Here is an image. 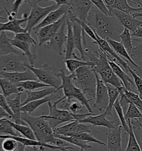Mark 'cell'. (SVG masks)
I'll return each mask as SVG.
<instances>
[{
  "label": "cell",
  "mask_w": 142,
  "mask_h": 151,
  "mask_svg": "<svg viewBox=\"0 0 142 151\" xmlns=\"http://www.w3.org/2000/svg\"><path fill=\"white\" fill-rule=\"evenodd\" d=\"M87 24L103 40L110 38L120 42V35L124 28L114 16H108L94 6L87 18Z\"/></svg>",
  "instance_id": "obj_1"
},
{
  "label": "cell",
  "mask_w": 142,
  "mask_h": 151,
  "mask_svg": "<svg viewBox=\"0 0 142 151\" xmlns=\"http://www.w3.org/2000/svg\"><path fill=\"white\" fill-rule=\"evenodd\" d=\"M85 55L89 58V62L92 63L94 71L99 76L105 84H110L120 88L124 87L122 81L116 76L112 69L106 53L102 49L96 50L86 48L84 49Z\"/></svg>",
  "instance_id": "obj_2"
},
{
  "label": "cell",
  "mask_w": 142,
  "mask_h": 151,
  "mask_svg": "<svg viewBox=\"0 0 142 151\" xmlns=\"http://www.w3.org/2000/svg\"><path fill=\"white\" fill-rule=\"evenodd\" d=\"M22 119L33 130L37 141L57 146H66L63 140L55 136L54 129L43 115L33 116L26 112H22Z\"/></svg>",
  "instance_id": "obj_3"
},
{
  "label": "cell",
  "mask_w": 142,
  "mask_h": 151,
  "mask_svg": "<svg viewBox=\"0 0 142 151\" xmlns=\"http://www.w3.org/2000/svg\"><path fill=\"white\" fill-rule=\"evenodd\" d=\"M74 74L73 84L75 87L80 90L86 97H92L95 99L97 79L93 67L85 66L80 68Z\"/></svg>",
  "instance_id": "obj_4"
},
{
  "label": "cell",
  "mask_w": 142,
  "mask_h": 151,
  "mask_svg": "<svg viewBox=\"0 0 142 151\" xmlns=\"http://www.w3.org/2000/svg\"><path fill=\"white\" fill-rule=\"evenodd\" d=\"M60 101V99L56 100L52 104L51 102L47 103L49 109V114L48 115H43L49 121V124L54 129L58 127L59 125L67 122H71L75 120L80 121L87 118L89 116L92 115L93 114L85 113L82 114H73L67 110H63L57 107L58 104Z\"/></svg>",
  "instance_id": "obj_5"
},
{
  "label": "cell",
  "mask_w": 142,
  "mask_h": 151,
  "mask_svg": "<svg viewBox=\"0 0 142 151\" xmlns=\"http://www.w3.org/2000/svg\"><path fill=\"white\" fill-rule=\"evenodd\" d=\"M40 1H25V3L30 5L31 9L30 14L28 16L26 27L27 32L31 33L39 23L38 22L43 18H45L51 12L58 9L56 4L51 5L47 7H42L38 5Z\"/></svg>",
  "instance_id": "obj_6"
},
{
  "label": "cell",
  "mask_w": 142,
  "mask_h": 151,
  "mask_svg": "<svg viewBox=\"0 0 142 151\" xmlns=\"http://www.w3.org/2000/svg\"><path fill=\"white\" fill-rule=\"evenodd\" d=\"M25 65L27 69H30L34 73L38 81L58 90L62 84L61 79L58 76L57 73L51 71L50 67L47 64H44L39 68H35L25 62Z\"/></svg>",
  "instance_id": "obj_7"
},
{
  "label": "cell",
  "mask_w": 142,
  "mask_h": 151,
  "mask_svg": "<svg viewBox=\"0 0 142 151\" xmlns=\"http://www.w3.org/2000/svg\"><path fill=\"white\" fill-rule=\"evenodd\" d=\"M23 55H18L10 54L7 55L0 56L1 71L12 72H23L26 71L27 68L21 57Z\"/></svg>",
  "instance_id": "obj_8"
},
{
  "label": "cell",
  "mask_w": 142,
  "mask_h": 151,
  "mask_svg": "<svg viewBox=\"0 0 142 151\" xmlns=\"http://www.w3.org/2000/svg\"><path fill=\"white\" fill-rule=\"evenodd\" d=\"M69 11L76 18L87 23L89 13L94 5L91 1L80 0L69 1Z\"/></svg>",
  "instance_id": "obj_9"
},
{
  "label": "cell",
  "mask_w": 142,
  "mask_h": 151,
  "mask_svg": "<svg viewBox=\"0 0 142 151\" xmlns=\"http://www.w3.org/2000/svg\"><path fill=\"white\" fill-rule=\"evenodd\" d=\"M96 73V72H95ZM97 79V88L93 108L99 111L106 110L109 104V96L106 85L102 81L97 73H96Z\"/></svg>",
  "instance_id": "obj_10"
},
{
  "label": "cell",
  "mask_w": 142,
  "mask_h": 151,
  "mask_svg": "<svg viewBox=\"0 0 142 151\" xmlns=\"http://www.w3.org/2000/svg\"><path fill=\"white\" fill-rule=\"evenodd\" d=\"M66 27H67V19L62 24V26L57 33L45 45L46 48L56 52L59 55H62L63 52H64L63 49V46L67 40V34L65 31Z\"/></svg>",
  "instance_id": "obj_11"
},
{
  "label": "cell",
  "mask_w": 142,
  "mask_h": 151,
  "mask_svg": "<svg viewBox=\"0 0 142 151\" xmlns=\"http://www.w3.org/2000/svg\"><path fill=\"white\" fill-rule=\"evenodd\" d=\"M106 116L104 112L98 115L89 116L83 120L79 121L80 123L93 125L94 126H102L109 129L118 127L121 125L119 119L108 120L106 119Z\"/></svg>",
  "instance_id": "obj_12"
},
{
  "label": "cell",
  "mask_w": 142,
  "mask_h": 151,
  "mask_svg": "<svg viewBox=\"0 0 142 151\" xmlns=\"http://www.w3.org/2000/svg\"><path fill=\"white\" fill-rule=\"evenodd\" d=\"M94 33L97 37L98 40L97 43L96 45H98L99 48L102 49L103 52L106 54V57L108 59H110L112 57L115 60V62H117L118 63V64L119 65H120L121 67L123 68L125 71L129 73V69L130 67L128 64V62L121 58L120 55L115 52L114 50L112 48V47L106 40L101 38L100 37L98 36L96 32H94Z\"/></svg>",
  "instance_id": "obj_13"
},
{
  "label": "cell",
  "mask_w": 142,
  "mask_h": 151,
  "mask_svg": "<svg viewBox=\"0 0 142 151\" xmlns=\"http://www.w3.org/2000/svg\"><path fill=\"white\" fill-rule=\"evenodd\" d=\"M5 138H11L16 139L17 142L21 143L25 146L31 147L33 150H36L38 147L43 146L46 148H49L53 150H59L61 151H70V150H73V148L71 147L63 146L59 147L52 145L50 144L45 143L43 142H40L37 140H32L28 138L23 137L21 136H6V135H0V138L4 139Z\"/></svg>",
  "instance_id": "obj_14"
},
{
  "label": "cell",
  "mask_w": 142,
  "mask_h": 151,
  "mask_svg": "<svg viewBox=\"0 0 142 151\" xmlns=\"http://www.w3.org/2000/svg\"><path fill=\"white\" fill-rule=\"evenodd\" d=\"M91 126L87 124L80 123L78 121H71L68 124L58 127L54 129V133L59 135H67L72 133L90 132Z\"/></svg>",
  "instance_id": "obj_15"
},
{
  "label": "cell",
  "mask_w": 142,
  "mask_h": 151,
  "mask_svg": "<svg viewBox=\"0 0 142 151\" xmlns=\"http://www.w3.org/2000/svg\"><path fill=\"white\" fill-rule=\"evenodd\" d=\"M122 126L109 129L106 133V151H123L122 147Z\"/></svg>",
  "instance_id": "obj_16"
},
{
  "label": "cell",
  "mask_w": 142,
  "mask_h": 151,
  "mask_svg": "<svg viewBox=\"0 0 142 151\" xmlns=\"http://www.w3.org/2000/svg\"><path fill=\"white\" fill-rule=\"evenodd\" d=\"M57 74L62 81V84L58 90H62L64 96L67 99L70 100L73 99V96L77 89L73 84L75 74H70L68 76H66L63 69H61L59 73H57Z\"/></svg>",
  "instance_id": "obj_17"
},
{
  "label": "cell",
  "mask_w": 142,
  "mask_h": 151,
  "mask_svg": "<svg viewBox=\"0 0 142 151\" xmlns=\"http://www.w3.org/2000/svg\"><path fill=\"white\" fill-rule=\"evenodd\" d=\"M112 14L118 19L124 28L128 29L132 33L136 31L138 27L142 26V21L134 18L132 14H124L115 9H113Z\"/></svg>",
  "instance_id": "obj_18"
},
{
  "label": "cell",
  "mask_w": 142,
  "mask_h": 151,
  "mask_svg": "<svg viewBox=\"0 0 142 151\" xmlns=\"http://www.w3.org/2000/svg\"><path fill=\"white\" fill-rule=\"evenodd\" d=\"M71 22L72 23V25L73 27V36H74V40H75V49H77L80 52V60L84 61L85 60V51L83 48V44L85 46L86 48H87L85 38L84 37L85 32L78 23L73 21H71Z\"/></svg>",
  "instance_id": "obj_19"
},
{
  "label": "cell",
  "mask_w": 142,
  "mask_h": 151,
  "mask_svg": "<svg viewBox=\"0 0 142 151\" xmlns=\"http://www.w3.org/2000/svg\"><path fill=\"white\" fill-rule=\"evenodd\" d=\"M0 74L4 78L9 80L13 84H17L20 82L28 80H38L34 73L30 69H28L23 72H7L1 71Z\"/></svg>",
  "instance_id": "obj_20"
},
{
  "label": "cell",
  "mask_w": 142,
  "mask_h": 151,
  "mask_svg": "<svg viewBox=\"0 0 142 151\" xmlns=\"http://www.w3.org/2000/svg\"><path fill=\"white\" fill-rule=\"evenodd\" d=\"M68 5H63L59 7L57 9L51 12L33 30L34 31L57 22L64 15L68 14Z\"/></svg>",
  "instance_id": "obj_21"
},
{
  "label": "cell",
  "mask_w": 142,
  "mask_h": 151,
  "mask_svg": "<svg viewBox=\"0 0 142 151\" xmlns=\"http://www.w3.org/2000/svg\"><path fill=\"white\" fill-rule=\"evenodd\" d=\"M132 42L133 49L129 54L138 65L137 68L133 70L142 78V39L133 38Z\"/></svg>",
  "instance_id": "obj_22"
},
{
  "label": "cell",
  "mask_w": 142,
  "mask_h": 151,
  "mask_svg": "<svg viewBox=\"0 0 142 151\" xmlns=\"http://www.w3.org/2000/svg\"><path fill=\"white\" fill-rule=\"evenodd\" d=\"M62 98L63 97L62 96V93L59 91H58L57 93L51 94L43 99L29 102L26 105L22 107L21 111L22 112H26L29 114H31L33 112H35L36 110H37L39 107L42 106L45 103L51 102L52 101L56 100H58Z\"/></svg>",
  "instance_id": "obj_23"
},
{
  "label": "cell",
  "mask_w": 142,
  "mask_h": 151,
  "mask_svg": "<svg viewBox=\"0 0 142 151\" xmlns=\"http://www.w3.org/2000/svg\"><path fill=\"white\" fill-rule=\"evenodd\" d=\"M28 16L26 14L23 15L21 19H15L12 21H8L6 23H0L1 31H9L13 32L16 34L26 32L25 28L22 27V24L27 22Z\"/></svg>",
  "instance_id": "obj_24"
},
{
  "label": "cell",
  "mask_w": 142,
  "mask_h": 151,
  "mask_svg": "<svg viewBox=\"0 0 142 151\" xmlns=\"http://www.w3.org/2000/svg\"><path fill=\"white\" fill-rule=\"evenodd\" d=\"M108 63L112 69L115 73V75L118 77L122 81L124 88L129 91H133L132 87L135 86L134 80L123 70L117 63L113 60H109Z\"/></svg>",
  "instance_id": "obj_25"
},
{
  "label": "cell",
  "mask_w": 142,
  "mask_h": 151,
  "mask_svg": "<svg viewBox=\"0 0 142 151\" xmlns=\"http://www.w3.org/2000/svg\"><path fill=\"white\" fill-rule=\"evenodd\" d=\"M22 95V93L17 94L16 97L13 99H7V101L14 115L13 122L17 124L28 125L22 119V112L21 111V108L22 107V103L21 102Z\"/></svg>",
  "instance_id": "obj_26"
},
{
  "label": "cell",
  "mask_w": 142,
  "mask_h": 151,
  "mask_svg": "<svg viewBox=\"0 0 142 151\" xmlns=\"http://www.w3.org/2000/svg\"><path fill=\"white\" fill-rule=\"evenodd\" d=\"M11 38H9L6 32L1 31L0 33V56L14 54L18 55H24L18 50L14 48L11 43Z\"/></svg>",
  "instance_id": "obj_27"
},
{
  "label": "cell",
  "mask_w": 142,
  "mask_h": 151,
  "mask_svg": "<svg viewBox=\"0 0 142 151\" xmlns=\"http://www.w3.org/2000/svg\"><path fill=\"white\" fill-rule=\"evenodd\" d=\"M58 91H59L58 90L52 87L45 88L44 89L38 91H26L27 98L26 100L22 103V106L26 105L29 102L43 99L51 94L56 93Z\"/></svg>",
  "instance_id": "obj_28"
},
{
  "label": "cell",
  "mask_w": 142,
  "mask_h": 151,
  "mask_svg": "<svg viewBox=\"0 0 142 151\" xmlns=\"http://www.w3.org/2000/svg\"><path fill=\"white\" fill-rule=\"evenodd\" d=\"M75 49V40L73 36V27L71 21L67 18V40L66 48L64 50L65 55L64 60L71 59L73 57V50Z\"/></svg>",
  "instance_id": "obj_29"
},
{
  "label": "cell",
  "mask_w": 142,
  "mask_h": 151,
  "mask_svg": "<svg viewBox=\"0 0 142 151\" xmlns=\"http://www.w3.org/2000/svg\"><path fill=\"white\" fill-rule=\"evenodd\" d=\"M106 85V88L108 89V92L109 104L106 111L104 112L106 116H112V110L114 106V105L116 102V101L117 100V99L120 98V93L123 91V90L124 89V87L118 88L113 86L112 85Z\"/></svg>",
  "instance_id": "obj_30"
},
{
  "label": "cell",
  "mask_w": 142,
  "mask_h": 151,
  "mask_svg": "<svg viewBox=\"0 0 142 151\" xmlns=\"http://www.w3.org/2000/svg\"><path fill=\"white\" fill-rule=\"evenodd\" d=\"M11 43L13 47H15L18 49H21L24 52V55L26 56L31 66L34 67L36 61L37 60V55L31 52V46L32 45L28 43L22 42L21 40H17L12 38L11 40Z\"/></svg>",
  "instance_id": "obj_31"
},
{
  "label": "cell",
  "mask_w": 142,
  "mask_h": 151,
  "mask_svg": "<svg viewBox=\"0 0 142 151\" xmlns=\"http://www.w3.org/2000/svg\"><path fill=\"white\" fill-rule=\"evenodd\" d=\"M0 85L2 90L3 95L6 98L9 97L12 94L23 93L24 89L21 87H18L16 84H13L5 78L0 79Z\"/></svg>",
  "instance_id": "obj_32"
},
{
  "label": "cell",
  "mask_w": 142,
  "mask_h": 151,
  "mask_svg": "<svg viewBox=\"0 0 142 151\" xmlns=\"http://www.w3.org/2000/svg\"><path fill=\"white\" fill-rule=\"evenodd\" d=\"M106 40L108 42V43L110 45L112 48L114 50L115 52L120 56H122L123 58L126 59L134 67L137 68L138 65L137 64L133 61V59L130 57L128 51L124 47V45H123V43L121 42L113 40L110 38H106Z\"/></svg>",
  "instance_id": "obj_33"
},
{
  "label": "cell",
  "mask_w": 142,
  "mask_h": 151,
  "mask_svg": "<svg viewBox=\"0 0 142 151\" xmlns=\"http://www.w3.org/2000/svg\"><path fill=\"white\" fill-rule=\"evenodd\" d=\"M56 137L61 139L63 141H66L69 143L75 145L80 148V151H84L92 148V146L88 145V142L82 140L74 136H67L55 134Z\"/></svg>",
  "instance_id": "obj_34"
},
{
  "label": "cell",
  "mask_w": 142,
  "mask_h": 151,
  "mask_svg": "<svg viewBox=\"0 0 142 151\" xmlns=\"http://www.w3.org/2000/svg\"><path fill=\"white\" fill-rule=\"evenodd\" d=\"M64 64L67 69L71 74H74L75 71L80 69V68L85 66H93V63L89 61L86 62L72 58L64 60Z\"/></svg>",
  "instance_id": "obj_35"
},
{
  "label": "cell",
  "mask_w": 142,
  "mask_h": 151,
  "mask_svg": "<svg viewBox=\"0 0 142 151\" xmlns=\"http://www.w3.org/2000/svg\"><path fill=\"white\" fill-rule=\"evenodd\" d=\"M67 17L68 18H69L71 21H75L80 24V27H82V28L84 31V32L93 40V43L96 44V45L97 43L98 40L97 37L96 36L93 29L89 26L87 23L84 22L83 21L79 19L78 18H76L72 14H71V12L69 11V10H68V12L67 14Z\"/></svg>",
  "instance_id": "obj_36"
},
{
  "label": "cell",
  "mask_w": 142,
  "mask_h": 151,
  "mask_svg": "<svg viewBox=\"0 0 142 151\" xmlns=\"http://www.w3.org/2000/svg\"><path fill=\"white\" fill-rule=\"evenodd\" d=\"M113 9H117L124 14H130V12H140L142 10L141 8H134L131 7L128 4V1L126 0H115V2L112 6Z\"/></svg>",
  "instance_id": "obj_37"
},
{
  "label": "cell",
  "mask_w": 142,
  "mask_h": 151,
  "mask_svg": "<svg viewBox=\"0 0 142 151\" xmlns=\"http://www.w3.org/2000/svg\"><path fill=\"white\" fill-rule=\"evenodd\" d=\"M127 121L129 127V132L128 133L129 134L128 145L125 151H142L135 137L133 126L131 123V120Z\"/></svg>",
  "instance_id": "obj_38"
},
{
  "label": "cell",
  "mask_w": 142,
  "mask_h": 151,
  "mask_svg": "<svg viewBox=\"0 0 142 151\" xmlns=\"http://www.w3.org/2000/svg\"><path fill=\"white\" fill-rule=\"evenodd\" d=\"M10 124L14 129L23 136V137L28 138L32 140H37L33 130L28 125L17 124L11 120H9Z\"/></svg>",
  "instance_id": "obj_39"
},
{
  "label": "cell",
  "mask_w": 142,
  "mask_h": 151,
  "mask_svg": "<svg viewBox=\"0 0 142 151\" xmlns=\"http://www.w3.org/2000/svg\"><path fill=\"white\" fill-rule=\"evenodd\" d=\"M17 132L10 124L9 120L7 119H0V135L21 136V134L17 133Z\"/></svg>",
  "instance_id": "obj_40"
},
{
  "label": "cell",
  "mask_w": 142,
  "mask_h": 151,
  "mask_svg": "<svg viewBox=\"0 0 142 151\" xmlns=\"http://www.w3.org/2000/svg\"><path fill=\"white\" fill-rule=\"evenodd\" d=\"M18 87H21L26 91H35L36 89L42 88L50 87L48 85L42 83L38 80H28L16 84Z\"/></svg>",
  "instance_id": "obj_41"
},
{
  "label": "cell",
  "mask_w": 142,
  "mask_h": 151,
  "mask_svg": "<svg viewBox=\"0 0 142 151\" xmlns=\"http://www.w3.org/2000/svg\"><path fill=\"white\" fill-rule=\"evenodd\" d=\"M114 109L118 117V119L120 120L121 126H122L123 129L127 133L129 132V127L128 124L127 122V120L125 118V115L124 114V111L122 107L120 105V98L117 99V100L115 102L114 105Z\"/></svg>",
  "instance_id": "obj_42"
},
{
  "label": "cell",
  "mask_w": 142,
  "mask_h": 151,
  "mask_svg": "<svg viewBox=\"0 0 142 151\" xmlns=\"http://www.w3.org/2000/svg\"><path fill=\"white\" fill-rule=\"evenodd\" d=\"M121 93L124 95L129 103L133 104L142 112V100L139 95L135 93L133 91H129L125 88Z\"/></svg>",
  "instance_id": "obj_43"
},
{
  "label": "cell",
  "mask_w": 142,
  "mask_h": 151,
  "mask_svg": "<svg viewBox=\"0 0 142 151\" xmlns=\"http://www.w3.org/2000/svg\"><path fill=\"white\" fill-rule=\"evenodd\" d=\"M64 136V135H63ZM67 136H74L82 140L85 141L86 142H92L98 144L101 146H106V143L102 142L101 141L97 139L96 138L94 137L93 135L90 133V132H83V133H72V134H69L67 135H65Z\"/></svg>",
  "instance_id": "obj_44"
},
{
  "label": "cell",
  "mask_w": 142,
  "mask_h": 151,
  "mask_svg": "<svg viewBox=\"0 0 142 151\" xmlns=\"http://www.w3.org/2000/svg\"><path fill=\"white\" fill-rule=\"evenodd\" d=\"M120 38L128 52H130L133 48L132 34L130 31L127 28H124L123 31L120 35Z\"/></svg>",
  "instance_id": "obj_45"
},
{
  "label": "cell",
  "mask_w": 142,
  "mask_h": 151,
  "mask_svg": "<svg viewBox=\"0 0 142 151\" xmlns=\"http://www.w3.org/2000/svg\"><path fill=\"white\" fill-rule=\"evenodd\" d=\"M125 118L126 120L142 119V112L135 105L130 102L125 114Z\"/></svg>",
  "instance_id": "obj_46"
},
{
  "label": "cell",
  "mask_w": 142,
  "mask_h": 151,
  "mask_svg": "<svg viewBox=\"0 0 142 151\" xmlns=\"http://www.w3.org/2000/svg\"><path fill=\"white\" fill-rule=\"evenodd\" d=\"M2 142V148L4 151H16L18 147V142L11 138H5Z\"/></svg>",
  "instance_id": "obj_47"
},
{
  "label": "cell",
  "mask_w": 142,
  "mask_h": 151,
  "mask_svg": "<svg viewBox=\"0 0 142 151\" xmlns=\"http://www.w3.org/2000/svg\"><path fill=\"white\" fill-rule=\"evenodd\" d=\"M24 3H25V1H22V0L14 1V2H13V5H12V9H11L12 11L11 12H9V10L7 9L6 7L4 8L7 13V14H8L7 19H9V21H12L17 18L19 8L20 7L21 5L23 4Z\"/></svg>",
  "instance_id": "obj_48"
},
{
  "label": "cell",
  "mask_w": 142,
  "mask_h": 151,
  "mask_svg": "<svg viewBox=\"0 0 142 151\" xmlns=\"http://www.w3.org/2000/svg\"><path fill=\"white\" fill-rule=\"evenodd\" d=\"M13 39L28 43L29 44H31L32 46H34L35 45L37 44L35 39L31 36V33L28 32L16 34L14 36Z\"/></svg>",
  "instance_id": "obj_49"
},
{
  "label": "cell",
  "mask_w": 142,
  "mask_h": 151,
  "mask_svg": "<svg viewBox=\"0 0 142 151\" xmlns=\"http://www.w3.org/2000/svg\"><path fill=\"white\" fill-rule=\"evenodd\" d=\"M129 73H130L133 76L134 84L137 89L138 91L139 92V95L142 100V78L138 76L131 68L129 69Z\"/></svg>",
  "instance_id": "obj_50"
},
{
  "label": "cell",
  "mask_w": 142,
  "mask_h": 151,
  "mask_svg": "<svg viewBox=\"0 0 142 151\" xmlns=\"http://www.w3.org/2000/svg\"><path fill=\"white\" fill-rule=\"evenodd\" d=\"M83 107V105L80 102L75 99H71L68 111L75 115L79 114L80 111L82 110Z\"/></svg>",
  "instance_id": "obj_51"
},
{
  "label": "cell",
  "mask_w": 142,
  "mask_h": 151,
  "mask_svg": "<svg viewBox=\"0 0 142 151\" xmlns=\"http://www.w3.org/2000/svg\"><path fill=\"white\" fill-rule=\"evenodd\" d=\"M92 2L95 7H96L102 14L108 16H113V15L109 12V9H108L106 5L105 4L104 1L102 0H91Z\"/></svg>",
  "instance_id": "obj_52"
},
{
  "label": "cell",
  "mask_w": 142,
  "mask_h": 151,
  "mask_svg": "<svg viewBox=\"0 0 142 151\" xmlns=\"http://www.w3.org/2000/svg\"><path fill=\"white\" fill-rule=\"evenodd\" d=\"M0 106L1 107L4 109L5 111L7 112H8L9 114L11 115L12 118V121H13L14 117V115L13 114V111H12L7 101V99L3 95V93L0 94Z\"/></svg>",
  "instance_id": "obj_53"
},
{
  "label": "cell",
  "mask_w": 142,
  "mask_h": 151,
  "mask_svg": "<svg viewBox=\"0 0 142 151\" xmlns=\"http://www.w3.org/2000/svg\"><path fill=\"white\" fill-rule=\"evenodd\" d=\"M7 119L9 120H12V117L9 113L5 111L4 109L0 107V119Z\"/></svg>",
  "instance_id": "obj_54"
},
{
  "label": "cell",
  "mask_w": 142,
  "mask_h": 151,
  "mask_svg": "<svg viewBox=\"0 0 142 151\" xmlns=\"http://www.w3.org/2000/svg\"><path fill=\"white\" fill-rule=\"evenodd\" d=\"M132 37L142 39V26L138 27L135 31L132 33Z\"/></svg>",
  "instance_id": "obj_55"
},
{
  "label": "cell",
  "mask_w": 142,
  "mask_h": 151,
  "mask_svg": "<svg viewBox=\"0 0 142 151\" xmlns=\"http://www.w3.org/2000/svg\"><path fill=\"white\" fill-rule=\"evenodd\" d=\"M70 0H54V2L55 4L57 5L58 8L63 5H68L69 4Z\"/></svg>",
  "instance_id": "obj_56"
},
{
  "label": "cell",
  "mask_w": 142,
  "mask_h": 151,
  "mask_svg": "<svg viewBox=\"0 0 142 151\" xmlns=\"http://www.w3.org/2000/svg\"><path fill=\"white\" fill-rule=\"evenodd\" d=\"M26 146L22 144L20 142H18V147L17 150L16 151H26L25 150Z\"/></svg>",
  "instance_id": "obj_57"
},
{
  "label": "cell",
  "mask_w": 142,
  "mask_h": 151,
  "mask_svg": "<svg viewBox=\"0 0 142 151\" xmlns=\"http://www.w3.org/2000/svg\"><path fill=\"white\" fill-rule=\"evenodd\" d=\"M133 17L135 18L138 17H142V12H134L132 14Z\"/></svg>",
  "instance_id": "obj_58"
},
{
  "label": "cell",
  "mask_w": 142,
  "mask_h": 151,
  "mask_svg": "<svg viewBox=\"0 0 142 151\" xmlns=\"http://www.w3.org/2000/svg\"><path fill=\"white\" fill-rule=\"evenodd\" d=\"M37 151H46L45 150V147L43 146L40 147Z\"/></svg>",
  "instance_id": "obj_59"
},
{
  "label": "cell",
  "mask_w": 142,
  "mask_h": 151,
  "mask_svg": "<svg viewBox=\"0 0 142 151\" xmlns=\"http://www.w3.org/2000/svg\"><path fill=\"white\" fill-rule=\"evenodd\" d=\"M135 120H137V121L138 124L139 125V126H140V127H141V129H142V123L141 122H140V121L138 120V119H135ZM141 143H142V141L141 142Z\"/></svg>",
  "instance_id": "obj_60"
},
{
  "label": "cell",
  "mask_w": 142,
  "mask_h": 151,
  "mask_svg": "<svg viewBox=\"0 0 142 151\" xmlns=\"http://www.w3.org/2000/svg\"><path fill=\"white\" fill-rule=\"evenodd\" d=\"M138 120L140 121V122H141L142 124V119H138Z\"/></svg>",
  "instance_id": "obj_61"
}]
</instances>
